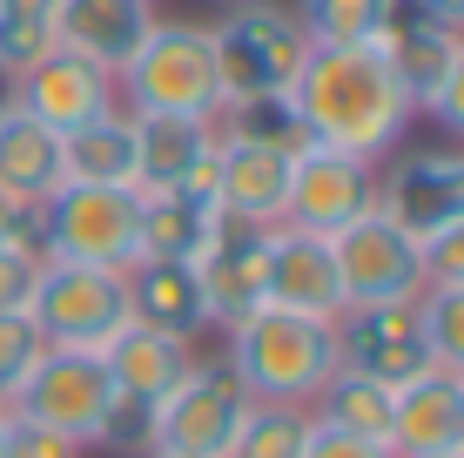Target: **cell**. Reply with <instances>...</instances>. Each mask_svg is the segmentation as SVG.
I'll return each mask as SVG.
<instances>
[{
  "label": "cell",
  "instance_id": "cell-7",
  "mask_svg": "<svg viewBox=\"0 0 464 458\" xmlns=\"http://www.w3.org/2000/svg\"><path fill=\"white\" fill-rule=\"evenodd\" d=\"M249 412L256 404L229 377V365L202 357V365L155 404V452H169V458H229Z\"/></svg>",
  "mask_w": 464,
  "mask_h": 458
},
{
  "label": "cell",
  "instance_id": "cell-30",
  "mask_svg": "<svg viewBox=\"0 0 464 458\" xmlns=\"http://www.w3.org/2000/svg\"><path fill=\"white\" fill-rule=\"evenodd\" d=\"M303 438H310V412L296 404H256L236 432V452L229 458H296Z\"/></svg>",
  "mask_w": 464,
  "mask_h": 458
},
{
  "label": "cell",
  "instance_id": "cell-8",
  "mask_svg": "<svg viewBox=\"0 0 464 458\" xmlns=\"http://www.w3.org/2000/svg\"><path fill=\"white\" fill-rule=\"evenodd\" d=\"M377 210V162L324 141H303L290 155V189H283V229H310V236H337L357 216Z\"/></svg>",
  "mask_w": 464,
  "mask_h": 458
},
{
  "label": "cell",
  "instance_id": "cell-42",
  "mask_svg": "<svg viewBox=\"0 0 464 458\" xmlns=\"http://www.w3.org/2000/svg\"><path fill=\"white\" fill-rule=\"evenodd\" d=\"M7 418H14V412H0V452H7Z\"/></svg>",
  "mask_w": 464,
  "mask_h": 458
},
{
  "label": "cell",
  "instance_id": "cell-1",
  "mask_svg": "<svg viewBox=\"0 0 464 458\" xmlns=\"http://www.w3.org/2000/svg\"><path fill=\"white\" fill-rule=\"evenodd\" d=\"M290 108L303 122V141L363 155V162H383L418 122L411 94L397 88L377 47H310L303 74L290 82Z\"/></svg>",
  "mask_w": 464,
  "mask_h": 458
},
{
  "label": "cell",
  "instance_id": "cell-24",
  "mask_svg": "<svg viewBox=\"0 0 464 458\" xmlns=\"http://www.w3.org/2000/svg\"><path fill=\"white\" fill-rule=\"evenodd\" d=\"M68 182L61 176V135L41 129L34 115L7 108L0 115V196L7 202H41Z\"/></svg>",
  "mask_w": 464,
  "mask_h": 458
},
{
  "label": "cell",
  "instance_id": "cell-37",
  "mask_svg": "<svg viewBox=\"0 0 464 458\" xmlns=\"http://www.w3.org/2000/svg\"><path fill=\"white\" fill-rule=\"evenodd\" d=\"M0 458H82V445H68L61 432H41L27 418H7V452Z\"/></svg>",
  "mask_w": 464,
  "mask_h": 458
},
{
  "label": "cell",
  "instance_id": "cell-36",
  "mask_svg": "<svg viewBox=\"0 0 464 458\" xmlns=\"http://www.w3.org/2000/svg\"><path fill=\"white\" fill-rule=\"evenodd\" d=\"M296 458H391V445H371V438H350V432H337V424L310 418V438H303Z\"/></svg>",
  "mask_w": 464,
  "mask_h": 458
},
{
  "label": "cell",
  "instance_id": "cell-4",
  "mask_svg": "<svg viewBox=\"0 0 464 458\" xmlns=\"http://www.w3.org/2000/svg\"><path fill=\"white\" fill-rule=\"evenodd\" d=\"M216 41V82L222 108L229 102H269L290 94V82L310 61V34L283 0H249V7H222V21L209 27Z\"/></svg>",
  "mask_w": 464,
  "mask_h": 458
},
{
  "label": "cell",
  "instance_id": "cell-20",
  "mask_svg": "<svg viewBox=\"0 0 464 458\" xmlns=\"http://www.w3.org/2000/svg\"><path fill=\"white\" fill-rule=\"evenodd\" d=\"M196 365H202L196 344L169 337V330H149V324H121L115 337H108V351H102L108 385L128 391V398H149V404H162Z\"/></svg>",
  "mask_w": 464,
  "mask_h": 458
},
{
  "label": "cell",
  "instance_id": "cell-22",
  "mask_svg": "<svg viewBox=\"0 0 464 458\" xmlns=\"http://www.w3.org/2000/svg\"><path fill=\"white\" fill-rule=\"evenodd\" d=\"M283 189H290V149L229 141L216 149V210L249 223H283Z\"/></svg>",
  "mask_w": 464,
  "mask_h": 458
},
{
  "label": "cell",
  "instance_id": "cell-21",
  "mask_svg": "<svg viewBox=\"0 0 464 458\" xmlns=\"http://www.w3.org/2000/svg\"><path fill=\"white\" fill-rule=\"evenodd\" d=\"M121 277H128V317L135 324L169 330V337H182V344H196L202 330H216L196 263H149L141 257V263H128Z\"/></svg>",
  "mask_w": 464,
  "mask_h": 458
},
{
  "label": "cell",
  "instance_id": "cell-11",
  "mask_svg": "<svg viewBox=\"0 0 464 458\" xmlns=\"http://www.w3.org/2000/svg\"><path fill=\"white\" fill-rule=\"evenodd\" d=\"M54 257L68 263H102V270H128L135 263V229H141V189H88L61 182L54 202Z\"/></svg>",
  "mask_w": 464,
  "mask_h": 458
},
{
  "label": "cell",
  "instance_id": "cell-34",
  "mask_svg": "<svg viewBox=\"0 0 464 458\" xmlns=\"http://www.w3.org/2000/svg\"><path fill=\"white\" fill-rule=\"evenodd\" d=\"M424 283L430 290H464V216L424 243Z\"/></svg>",
  "mask_w": 464,
  "mask_h": 458
},
{
  "label": "cell",
  "instance_id": "cell-26",
  "mask_svg": "<svg viewBox=\"0 0 464 458\" xmlns=\"http://www.w3.org/2000/svg\"><path fill=\"white\" fill-rule=\"evenodd\" d=\"M316 424H337L350 438H371V445H391V385L357 371H330V385L310 398Z\"/></svg>",
  "mask_w": 464,
  "mask_h": 458
},
{
  "label": "cell",
  "instance_id": "cell-9",
  "mask_svg": "<svg viewBox=\"0 0 464 458\" xmlns=\"http://www.w3.org/2000/svg\"><path fill=\"white\" fill-rule=\"evenodd\" d=\"M108 404H115V385H108L102 357L88 351H47L34 377L21 385V398H14V418L41 424V432H61L68 445H94L108 424Z\"/></svg>",
  "mask_w": 464,
  "mask_h": 458
},
{
  "label": "cell",
  "instance_id": "cell-35",
  "mask_svg": "<svg viewBox=\"0 0 464 458\" xmlns=\"http://www.w3.org/2000/svg\"><path fill=\"white\" fill-rule=\"evenodd\" d=\"M424 115L438 122L444 135L464 149V34H458V54H451V68H444V82H438V94L424 102Z\"/></svg>",
  "mask_w": 464,
  "mask_h": 458
},
{
  "label": "cell",
  "instance_id": "cell-29",
  "mask_svg": "<svg viewBox=\"0 0 464 458\" xmlns=\"http://www.w3.org/2000/svg\"><path fill=\"white\" fill-rule=\"evenodd\" d=\"M54 7L61 0H0V68L21 74L54 47Z\"/></svg>",
  "mask_w": 464,
  "mask_h": 458
},
{
  "label": "cell",
  "instance_id": "cell-2",
  "mask_svg": "<svg viewBox=\"0 0 464 458\" xmlns=\"http://www.w3.org/2000/svg\"><path fill=\"white\" fill-rule=\"evenodd\" d=\"M222 365L229 377L249 391V404H296L310 412V398L330 385L337 371V344H330V324L296 317V310H249L243 324L222 330Z\"/></svg>",
  "mask_w": 464,
  "mask_h": 458
},
{
  "label": "cell",
  "instance_id": "cell-27",
  "mask_svg": "<svg viewBox=\"0 0 464 458\" xmlns=\"http://www.w3.org/2000/svg\"><path fill=\"white\" fill-rule=\"evenodd\" d=\"M383 7L391 0H296V21L310 47H371L377 27H383Z\"/></svg>",
  "mask_w": 464,
  "mask_h": 458
},
{
  "label": "cell",
  "instance_id": "cell-16",
  "mask_svg": "<svg viewBox=\"0 0 464 458\" xmlns=\"http://www.w3.org/2000/svg\"><path fill=\"white\" fill-rule=\"evenodd\" d=\"M464 452V377L418 371L391 391V458H458Z\"/></svg>",
  "mask_w": 464,
  "mask_h": 458
},
{
  "label": "cell",
  "instance_id": "cell-5",
  "mask_svg": "<svg viewBox=\"0 0 464 458\" xmlns=\"http://www.w3.org/2000/svg\"><path fill=\"white\" fill-rule=\"evenodd\" d=\"M27 317H34V330L47 337V351H88V357H102L108 337H115L121 324H135V317H128V277L121 270H102V263L47 257Z\"/></svg>",
  "mask_w": 464,
  "mask_h": 458
},
{
  "label": "cell",
  "instance_id": "cell-38",
  "mask_svg": "<svg viewBox=\"0 0 464 458\" xmlns=\"http://www.w3.org/2000/svg\"><path fill=\"white\" fill-rule=\"evenodd\" d=\"M41 283V257H21V249H0V310H27Z\"/></svg>",
  "mask_w": 464,
  "mask_h": 458
},
{
  "label": "cell",
  "instance_id": "cell-19",
  "mask_svg": "<svg viewBox=\"0 0 464 458\" xmlns=\"http://www.w3.org/2000/svg\"><path fill=\"white\" fill-rule=\"evenodd\" d=\"M149 27H155V0H61L54 7V47H68L108 74L135 61Z\"/></svg>",
  "mask_w": 464,
  "mask_h": 458
},
{
  "label": "cell",
  "instance_id": "cell-13",
  "mask_svg": "<svg viewBox=\"0 0 464 458\" xmlns=\"http://www.w3.org/2000/svg\"><path fill=\"white\" fill-rule=\"evenodd\" d=\"M14 108L34 115L41 129H54V135H74V129H88L94 115L121 108V94H115V74L108 68L68 54V47H47L34 68L14 74Z\"/></svg>",
  "mask_w": 464,
  "mask_h": 458
},
{
  "label": "cell",
  "instance_id": "cell-12",
  "mask_svg": "<svg viewBox=\"0 0 464 458\" xmlns=\"http://www.w3.org/2000/svg\"><path fill=\"white\" fill-rule=\"evenodd\" d=\"M377 210L404 236L430 243L444 223L464 216V149H411L377 169Z\"/></svg>",
  "mask_w": 464,
  "mask_h": 458
},
{
  "label": "cell",
  "instance_id": "cell-3",
  "mask_svg": "<svg viewBox=\"0 0 464 458\" xmlns=\"http://www.w3.org/2000/svg\"><path fill=\"white\" fill-rule=\"evenodd\" d=\"M115 94H121L128 115L216 122V115H222V82H216L209 21H162V14H155L149 41H141L135 61L115 74Z\"/></svg>",
  "mask_w": 464,
  "mask_h": 458
},
{
  "label": "cell",
  "instance_id": "cell-33",
  "mask_svg": "<svg viewBox=\"0 0 464 458\" xmlns=\"http://www.w3.org/2000/svg\"><path fill=\"white\" fill-rule=\"evenodd\" d=\"M94 445L115 452V458H149V452H155V404L115 391V404H108V424H102V438H94Z\"/></svg>",
  "mask_w": 464,
  "mask_h": 458
},
{
  "label": "cell",
  "instance_id": "cell-23",
  "mask_svg": "<svg viewBox=\"0 0 464 458\" xmlns=\"http://www.w3.org/2000/svg\"><path fill=\"white\" fill-rule=\"evenodd\" d=\"M61 176L88 189H135V115L108 108L88 129L61 135Z\"/></svg>",
  "mask_w": 464,
  "mask_h": 458
},
{
  "label": "cell",
  "instance_id": "cell-44",
  "mask_svg": "<svg viewBox=\"0 0 464 458\" xmlns=\"http://www.w3.org/2000/svg\"><path fill=\"white\" fill-rule=\"evenodd\" d=\"M149 458H169V452H149Z\"/></svg>",
  "mask_w": 464,
  "mask_h": 458
},
{
  "label": "cell",
  "instance_id": "cell-6",
  "mask_svg": "<svg viewBox=\"0 0 464 458\" xmlns=\"http://www.w3.org/2000/svg\"><path fill=\"white\" fill-rule=\"evenodd\" d=\"M337 344V371L377 377V385H411L430 371V337H424V297H397V304H343L330 317Z\"/></svg>",
  "mask_w": 464,
  "mask_h": 458
},
{
  "label": "cell",
  "instance_id": "cell-41",
  "mask_svg": "<svg viewBox=\"0 0 464 458\" xmlns=\"http://www.w3.org/2000/svg\"><path fill=\"white\" fill-rule=\"evenodd\" d=\"M7 223H14V202L0 196V249H7Z\"/></svg>",
  "mask_w": 464,
  "mask_h": 458
},
{
  "label": "cell",
  "instance_id": "cell-43",
  "mask_svg": "<svg viewBox=\"0 0 464 458\" xmlns=\"http://www.w3.org/2000/svg\"><path fill=\"white\" fill-rule=\"evenodd\" d=\"M216 7H249V0H216Z\"/></svg>",
  "mask_w": 464,
  "mask_h": 458
},
{
  "label": "cell",
  "instance_id": "cell-10",
  "mask_svg": "<svg viewBox=\"0 0 464 458\" xmlns=\"http://www.w3.org/2000/svg\"><path fill=\"white\" fill-rule=\"evenodd\" d=\"M330 257H337V283L343 304H397V297H424V243L404 236L383 210L357 216L350 229L330 236Z\"/></svg>",
  "mask_w": 464,
  "mask_h": 458
},
{
  "label": "cell",
  "instance_id": "cell-25",
  "mask_svg": "<svg viewBox=\"0 0 464 458\" xmlns=\"http://www.w3.org/2000/svg\"><path fill=\"white\" fill-rule=\"evenodd\" d=\"M216 229V202L202 196H182V189H169V196H141V229H135V263H196L202 243H209Z\"/></svg>",
  "mask_w": 464,
  "mask_h": 458
},
{
  "label": "cell",
  "instance_id": "cell-28",
  "mask_svg": "<svg viewBox=\"0 0 464 458\" xmlns=\"http://www.w3.org/2000/svg\"><path fill=\"white\" fill-rule=\"evenodd\" d=\"M216 135L229 141H263V149H303V122L290 108V94H269V102H229L216 115Z\"/></svg>",
  "mask_w": 464,
  "mask_h": 458
},
{
  "label": "cell",
  "instance_id": "cell-45",
  "mask_svg": "<svg viewBox=\"0 0 464 458\" xmlns=\"http://www.w3.org/2000/svg\"><path fill=\"white\" fill-rule=\"evenodd\" d=\"M458 458H464V452H458Z\"/></svg>",
  "mask_w": 464,
  "mask_h": 458
},
{
  "label": "cell",
  "instance_id": "cell-15",
  "mask_svg": "<svg viewBox=\"0 0 464 458\" xmlns=\"http://www.w3.org/2000/svg\"><path fill=\"white\" fill-rule=\"evenodd\" d=\"M269 236H276V223H249V216H222L216 210V229H209V243H202V257H196V277H202L216 330H229V324H243L249 310H263Z\"/></svg>",
  "mask_w": 464,
  "mask_h": 458
},
{
  "label": "cell",
  "instance_id": "cell-40",
  "mask_svg": "<svg viewBox=\"0 0 464 458\" xmlns=\"http://www.w3.org/2000/svg\"><path fill=\"white\" fill-rule=\"evenodd\" d=\"M7 108H14V74L0 68V115H7Z\"/></svg>",
  "mask_w": 464,
  "mask_h": 458
},
{
  "label": "cell",
  "instance_id": "cell-14",
  "mask_svg": "<svg viewBox=\"0 0 464 458\" xmlns=\"http://www.w3.org/2000/svg\"><path fill=\"white\" fill-rule=\"evenodd\" d=\"M216 122H188V115H135V189L141 196H202L216 202Z\"/></svg>",
  "mask_w": 464,
  "mask_h": 458
},
{
  "label": "cell",
  "instance_id": "cell-39",
  "mask_svg": "<svg viewBox=\"0 0 464 458\" xmlns=\"http://www.w3.org/2000/svg\"><path fill=\"white\" fill-rule=\"evenodd\" d=\"M418 7H424V14H438L444 27H458V34H464V0H418Z\"/></svg>",
  "mask_w": 464,
  "mask_h": 458
},
{
  "label": "cell",
  "instance_id": "cell-17",
  "mask_svg": "<svg viewBox=\"0 0 464 458\" xmlns=\"http://www.w3.org/2000/svg\"><path fill=\"white\" fill-rule=\"evenodd\" d=\"M263 304L269 310H296V317H316V324L337 317V310H343V283H337L330 236L276 223V236H269V263H263Z\"/></svg>",
  "mask_w": 464,
  "mask_h": 458
},
{
  "label": "cell",
  "instance_id": "cell-32",
  "mask_svg": "<svg viewBox=\"0 0 464 458\" xmlns=\"http://www.w3.org/2000/svg\"><path fill=\"white\" fill-rule=\"evenodd\" d=\"M424 337L430 365L464 377V290H424Z\"/></svg>",
  "mask_w": 464,
  "mask_h": 458
},
{
  "label": "cell",
  "instance_id": "cell-31",
  "mask_svg": "<svg viewBox=\"0 0 464 458\" xmlns=\"http://www.w3.org/2000/svg\"><path fill=\"white\" fill-rule=\"evenodd\" d=\"M47 357V337L34 330L27 310H0V412H14L21 385L34 377V365Z\"/></svg>",
  "mask_w": 464,
  "mask_h": 458
},
{
  "label": "cell",
  "instance_id": "cell-18",
  "mask_svg": "<svg viewBox=\"0 0 464 458\" xmlns=\"http://www.w3.org/2000/svg\"><path fill=\"white\" fill-rule=\"evenodd\" d=\"M371 47L383 54V68L397 74V88L411 94V108L424 115V102L438 94L444 68H451V54H458V27H444L438 14L418 7V0H391Z\"/></svg>",
  "mask_w": 464,
  "mask_h": 458
}]
</instances>
